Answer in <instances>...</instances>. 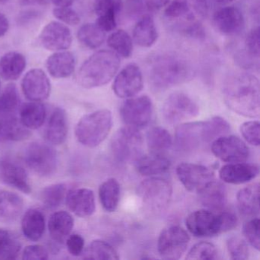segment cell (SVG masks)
Segmentation results:
<instances>
[{"instance_id":"6da1fadb","label":"cell","mask_w":260,"mask_h":260,"mask_svg":"<svg viewBox=\"0 0 260 260\" xmlns=\"http://www.w3.org/2000/svg\"><path fill=\"white\" fill-rule=\"evenodd\" d=\"M223 98L233 112L249 118L260 113L259 81L246 73L230 76L223 83Z\"/></svg>"},{"instance_id":"7a4b0ae2","label":"cell","mask_w":260,"mask_h":260,"mask_svg":"<svg viewBox=\"0 0 260 260\" xmlns=\"http://www.w3.org/2000/svg\"><path fill=\"white\" fill-rule=\"evenodd\" d=\"M230 130L229 123L221 117L216 116L205 121L181 124L176 128L175 141L179 150L191 152L226 135Z\"/></svg>"},{"instance_id":"3957f363","label":"cell","mask_w":260,"mask_h":260,"mask_svg":"<svg viewBox=\"0 0 260 260\" xmlns=\"http://www.w3.org/2000/svg\"><path fill=\"white\" fill-rule=\"evenodd\" d=\"M189 63L175 54H159L153 57L149 65V77L156 90H166L191 79Z\"/></svg>"},{"instance_id":"277c9868","label":"cell","mask_w":260,"mask_h":260,"mask_svg":"<svg viewBox=\"0 0 260 260\" xmlns=\"http://www.w3.org/2000/svg\"><path fill=\"white\" fill-rule=\"evenodd\" d=\"M120 65L119 56L113 51H96L80 67L77 82L85 89L105 86L116 76Z\"/></svg>"},{"instance_id":"5b68a950","label":"cell","mask_w":260,"mask_h":260,"mask_svg":"<svg viewBox=\"0 0 260 260\" xmlns=\"http://www.w3.org/2000/svg\"><path fill=\"white\" fill-rule=\"evenodd\" d=\"M185 224L196 237H211L234 229L237 224V217L228 211L216 214L208 210H199L187 217Z\"/></svg>"},{"instance_id":"8992f818","label":"cell","mask_w":260,"mask_h":260,"mask_svg":"<svg viewBox=\"0 0 260 260\" xmlns=\"http://www.w3.org/2000/svg\"><path fill=\"white\" fill-rule=\"evenodd\" d=\"M112 127V112L101 109L83 116L76 126L77 141L85 147H97L110 133Z\"/></svg>"},{"instance_id":"52a82bcc","label":"cell","mask_w":260,"mask_h":260,"mask_svg":"<svg viewBox=\"0 0 260 260\" xmlns=\"http://www.w3.org/2000/svg\"><path fill=\"white\" fill-rule=\"evenodd\" d=\"M137 193L144 210L150 214L157 215L168 208L173 188L167 179L151 177L141 182Z\"/></svg>"},{"instance_id":"ba28073f","label":"cell","mask_w":260,"mask_h":260,"mask_svg":"<svg viewBox=\"0 0 260 260\" xmlns=\"http://www.w3.org/2000/svg\"><path fill=\"white\" fill-rule=\"evenodd\" d=\"M24 161L35 173L43 177H48L57 171L58 155L52 146L36 141L31 143L25 148Z\"/></svg>"},{"instance_id":"9c48e42d","label":"cell","mask_w":260,"mask_h":260,"mask_svg":"<svg viewBox=\"0 0 260 260\" xmlns=\"http://www.w3.org/2000/svg\"><path fill=\"white\" fill-rule=\"evenodd\" d=\"M144 140L138 129L122 127L114 135L111 142L112 153L123 162L136 161L142 153Z\"/></svg>"},{"instance_id":"30bf717a","label":"cell","mask_w":260,"mask_h":260,"mask_svg":"<svg viewBox=\"0 0 260 260\" xmlns=\"http://www.w3.org/2000/svg\"><path fill=\"white\" fill-rule=\"evenodd\" d=\"M162 113L167 123L177 124L198 116L199 107L187 94L176 92L172 93L164 102Z\"/></svg>"},{"instance_id":"8fae6325","label":"cell","mask_w":260,"mask_h":260,"mask_svg":"<svg viewBox=\"0 0 260 260\" xmlns=\"http://www.w3.org/2000/svg\"><path fill=\"white\" fill-rule=\"evenodd\" d=\"M189 241V236L183 228L168 226L159 234L158 252L165 259H179L186 251Z\"/></svg>"},{"instance_id":"7c38bea8","label":"cell","mask_w":260,"mask_h":260,"mask_svg":"<svg viewBox=\"0 0 260 260\" xmlns=\"http://www.w3.org/2000/svg\"><path fill=\"white\" fill-rule=\"evenodd\" d=\"M123 121L128 127L139 129L149 124L153 114V103L147 95L132 97L120 109Z\"/></svg>"},{"instance_id":"4fadbf2b","label":"cell","mask_w":260,"mask_h":260,"mask_svg":"<svg viewBox=\"0 0 260 260\" xmlns=\"http://www.w3.org/2000/svg\"><path fill=\"white\" fill-rule=\"evenodd\" d=\"M211 151L216 157L229 164L245 162L249 155V148L241 139L225 135L213 141Z\"/></svg>"},{"instance_id":"5bb4252c","label":"cell","mask_w":260,"mask_h":260,"mask_svg":"<svg viewBox=\"0 0 260 260\" xmlns=\"http://www.w3.org/2000/svg\"><path fill=\"white\" fill-rule=\"evenodd\" d=\"M143 87L144 77L141 68L136 63H130L117 74L112 89L119 98L128 99L138 95Z\"/></svg>"},{"instance_id":"9a60e30c","label":"cell","mask_w":260,"mask_h":260,"mask_svg":"<svg viewBox=\"0 0 260 260\" xmlns=\"http://www.w3.org/2000/svg\"><path fill=\"white\" fill-rule=\"evenodd\" d=\"M176 174L185 188L191 192H199L208 183L214 180V173L208 167L199 164H180Z\"/></svg>"},{"instance_id":"2e32d148","label":"cell","mask_w":260,"mask_h":260,"mask_svg":"<svg viewBox=\"0 0 260 260\" xmlns=\"http://www.w3.org/2000/svg\"><path fill=\"white\" fill-rule=\"evenodd\" d=\"M39 42L48 51H66L72 45V33L64 24L53 21L42 30Z\"/></svg>"},{"instance_id":"e0dca14e","label":"cell","mask_w":260,"mask_h":260,"mask_svg":"<svg viewBox=\"0 0 260 260\" xmlns=\"http://www.w3.org/2000/svg\"><path fill=\"white\" fill-rule=\"evenodd\" d=\"M21 87L25 98L31 102L44 101L51 94V82L41 69L28 71L22 79Z\"/></svg>"},{"instance_id":"ac0fdd59","label":"cell","mask_w":260,"mask_h":260,"mask_svg":"<svg viewBox=\"0 0 260 260\" xmlns=\"http://www.w3.org/2000/svg\"><path fill=\"white\" fill-rule=\"evenodd\" d=\"M0 181L25 194L31 191L26 170L21 164L9 158H0Z\"/></svg>"},{"instance_id":"d6986e66","label":"cell","mask_w":260,"mask_h":260,"mask_svg":"<svg viewBox=\"0 0 260 260\" xmlns=\"http://www.w3.org/2000/svg\"><path fill=\"white\" fill-rule=\"evenodd\" d=\"M213 23L216 29L222 35L236 36L243 29L244 17L237 7H226L214 13Z\"/></svg>"},{"instance_id":"ffe728a7","label":"cell","mask_w":260,"mask_h":260,"mask_svg":"<svg viewBox=\"0 0 260 260\" xmlns=\"http://www.w3.org/2000/svg\"><path fill=\"white\" fill-rule=\"evenodd\" d=\"M65 202L70 211L80 217H89L95 211V194L89 188L70 190L67 193Z\"/></svg>"},{"instance_id":"44dd1931","label":"cell","mask_w":260,"mask_h":260,"mask_svg":"<svg viewBox=\"0 0 260 260\" xmlns=\"http://www.w3.org/2000/svg\"><path fill=\"white\" fill-rule=\"evenodd\" d=\"M258 173L259 168L256 164L233 162L222 167L219 176L226 183L243 184L255 179Z\"/></svg>"},{"instance_id":"7402d4cb","label":"cell","mask_w":260,"mask_h":260,"mask_svg":"<svg viewBox=\"0 0 260 260\" xmlns=\"http://www.w3.org/2000/svg\"><path fill=\"white\" fill-rule=\"evenodd\" d=\"M68 135V121L66 112L61 108H56L51 113L45 128V139L53 145H61L66 141Z\"/></svg>"},{"instance_id":"603a6c76","label":"cell","mask_w":260,"mask_h":260,"mask_svg":"<svg viewBox=\"0 0 260 260\" xmlns=\"http://www.w3.org/2000/svg\"><path fill=\"white\" fill-rule=\"evenodd\" d=\"M75 68V57L70 51H57L47 59V70L54 78H68L74 74Z\"/></svg>"},{"instance_id":"cb8c5ba5","label":"cell","mask_w":260,"mask_h":260,"mask_svg":"<svg viewBox=\"0 0 260 260\" xmlns=\"http://www.w3.org/2000/svg\"><path fill=\"white\" fill-rule=\"evenodd\" d=\"M198 194L202 205L212 211H220L228 202L226 187L215 180L208 183Z\"/></svg>"},{"instance_id":"d4e9b609","label":"cell","mask_w":260,"mask_h":260,"mask_svg":"<svg viewBox=\"0 0 260 260\" xmlns=\"http://www.w3.org/2000/svg\"><path fill=\"white\" fill-rule=\"evenodd\" d=\"M31 130L15 116L7 115L0 118V142H18L31 136Z\"/></svg>"},{"instance_id":"484cf974","label":"cell","mask_w":260,"mask_h":260,"mask_svg":"<svg viewBox=\"0 0 260 260\" xmlns=\"http://www.w3.org/2000/svg\"><path fill=\"white\" fill-rule=\"evenodd\" d=\"M74 226L73 216L68 211L53 213L48 220V231L51 239L56 243H63L71 235Z\"/></svg>"},{"instance_id":"4316f807","label":"cell","mask_w":260,"mask_h":260,"mask_svg":"<svg viewBox=\"0 0 260 260\" xmlns=\"http://www.w3.org/2000/svg\"><path fill=\"white\" fill-rule=\"evenodd\" d=\"M24 209L23 199L17 193L8 190L0 191V220L4 222L17 220Z\"/></svg>"},{"instance_id":"83f0119b","label":"cell","mask_w":260,"mask_h":260,"mask_svg":"<svg viewBox=\"0 0 260 260\" xmlns=\"http://www.w3.org/2000/svg\"><path fill=\"white\" fill-rule=\"evenodd\" d=\"M24 236L31 241H39L45 234L46 220L44 213L36 208L28 210L22 219Z\"/></svg>"},{"instance_id":"f1b7e54d","label":"cell","mask_w":260,"mask_h":260,"mask_svg":"<svg viewBox=\"0 0 260 260\" xmlns=\"http://www.w3.org/2000/svg\"><path fill=\"white\" fill-rule=\"evenodd\" d=\"M170 159L161 153H151L141 156L135 161L137 171L144 176H153L162 174L170 170Z\"/></svg>"},{"instance_id":"f546056e","label":"cell","mask_w":260,"mask_h":260,"mask_svg":"<svg viewBox=\"0 0 260 260\" xmlns=\"http://www.w3.org/2000/svg\"><path fill=\"white\" fill-rule=\"evenodd\" d=\"M25 68V56L16 51H10L0 59V77L7 81H14L23 74Z\"/></svg>"},{"instance_id":"4dcf8cb0","label":"cell","mask_w":260,"mask_h":260,"mask_svg":"<svg viewBox=\"0 0 260 260\" xmlns=\"http://www.w3.org/2000/svg\"><path fill=\"white\" fill-rule=\"evenodd\" d=\"M133 39L135 44L141 48H150L158 39L156 24L152 16H143L133 28Z\"/></svg>"},{"instance_id":"1f68e13d","label":"cell","mask_w":260,"mask_h":260,"mask_svg":"<svg viewBox=\"0 0 260 260\" xmlns=\"http://www.w3.org/2000/svg\"><path fill=\"white\" fill-rule=\"evenodd\" d=\"M47 117L45 105L41 102H31L22 105L19 111V119L29 130H36L43 125Z\"/></svg>"},{"instance_id":"d6a6232c","label":"cell","mask_w":260,"mask_h":260,"mask_svg":"<svg viewBox=\"0 0 260 260\" xmlns=\"http://www.w3.org/2000/svg\"><path fill=\"white\" fill-rule=\"evenodd\" d=\"M240 212L248 217H254L259 213V185L252 184L242 188L237 196Z\"/></svg>"},{"instance_id":"836d02e7","label":"cell","mask_w":260,"mask_h":260,"mask_svg":"<svg viewBox=\"0 0 260 260\" xmlns=\"http://www.w3.org/2000/svg\"><path fill=\"white\" fill-rule=\"evenodd\" d=\"M121 188L118 181L114 178L107 179L99 188V196L103 208L109 212H113L118 208Z\"/></svg>"},{"instance_id":"e575fe53","label":"cell","mask_w":260,"mask_h":260,"mask_svg":"<svg viewBox=\"0 0 260 260\" xmlns=\"http://www.w3.org/2000/svg\"><path fill=\"white\" fill-rule=\"evenodd\" d=\"M79 42L89 49H97L106 40V32L95 23L82 25L77 32Z\"/></svg>"},{"instance_id":"d590c367","label":"cell","mask_w":260,"mask_h":260,"mask_svg":"<svg viewBox=\"0 0 260 260\" xmlns=\"http://www.w3.org/2000/svg\"><path fill=\"white\" fill-rule=\"evenodd\" d=\"M21 249L19 237L8 230L0 228V259H16Z\"/></svg>"},{"instance_id":"8d00e7d4","label":"cell","mask_w":260,"mask_h":260,"mask_svg":"<svg viewBox=\"0 0 260 260\" xmlns=\"http://www.w3.org/2000/svg\"><path fill=\"white\" fill-rule=\"evenodd\" d=\"M84 259H118V252L109 243L103 240H94L82 253Z\"/></svg>"},{"instance_id":"74e56055","label":"cell","mask_w":260,"mask_h":260,"mask_svg":"<svg viewBox=\"0 0 260 260\" xmlns=\"http://www.w3.org/2000/svg\"><path fill=\"white\" fill-rule=\"evenodd\" d=\"M147 144L151 153H161L171 147L173 139L166 129L155 127L147 132Z\"/></svg>"},{"instance_id":"f35d334b","label":"cell","mask_w":260,"mask_h":260,"mask_svg":"<svg viewBox=\"0 0 260 260\" xmlns=\"http://www.w3.org/2000/svg\"><path fill=\"white\" fill-rule=\"evenodd\" d=\"M107 43L114 52L124 58H129L133 53V41L124 30H118L111 34L108 38Z\"/></svg>"},{"instance_id":"ab89813d","label":"cell","mask_w":260,"mask_h":260,"mask_svg":"<svg viewBox=\"0 0 260 260\" xmlns=\"http://www.w3.org/2000/svg\"><path fill=\"white\" fill-rule=\"evenodd\" d=\"M67 193V185L64 183L53 184L42 189L40 199L47 208L55 209L63 203Z\"/></svg>"},{"instance_id":"60d3db41","label":"cell","mask_w":260,"mask_h":260,"mask_svg":"<svg viewBox=\"0 0 260 260\" xmlns=\"http://www.w3.org/2000/svg\"><path fill=\"white\" fill-rule=\"evenodd\" d=\"M19 92L16 85L9 84L0 94V117L13 113L19 106Z\"/></svg>"},{"instance_id":"b9f144b4","label":"cell","mask_w":260,"mask_h":260,"mask_svg":"<svg viewBox=\"0 0 260 260\" xmlns=\"http://www.w3.org/2000/svg\"><path fill=\"white\" fill-rule=\"evenodd\" d=\"M164 15L170 19H177L180 18L192 20L194 15L191 13V6L188 0H173L167 6Z\"/></svg>"},{"instance_id":"7bdbcfd3","label":"cell","mask_w":260,"mask_h":260,"mask_svg":"<svg viewBox=\"0 0 260 260\" xmlns=\"http://www.w3.org/2000/svg\"><path fill=\"white\" fill-rule=\"evenodd\" d=\"M217 250L213 243L200 242L196 243L187 253L186 259L211 260L216 259Z\"/></svg>"},{"instance_id":"ee69618b","label":"cell","mask_w":260,"mask_h":260,"mask_svg":"<svg viewBox=\"0 0 260 260\" xmlns=\"http://www.w3.org/2000/svg\"><path fill=\"white\" fill-rule=\"evenodd\" d=\"M94 11L97 17L115 15L118 16L123 7L122 0H95Z\"/></svg>"},{"instance_id":"f6af8a7d","label":"cell","mask_w":260,"mask_h":260,"mask_svg":"<svg viewBox=\"0 0 260 260\" xmlns=\"http://www.w3.org/2000/svg\"><path fill=\"white\" fill-rule=\"evenodd\" d=\"M228 252L231 258L235 260L246 259L249 257V248L244 240L239 237H232L226 242Z\"/></svg>"},{"instance_id":"bcb514c9","label":"cell","mask_w":260,"mask_h":260,"mask_svg":"<svg viewBox=\"0 0 260 260\" xmlns=\"http://www.w3.org/2000/svg\"><path fill=\"white\" fill-rule=\"evenodd\" d=\"M259 223V219L252 218L243 226V234L246 240L257 250H259L260 247Z\"/></svg>"},{"instance_id":"7dc6e473","label":"cell","mask_w":260,"mask_h":260,"mask_svg":"<svg viewBox=\"0 0 260 260\" xmlns=\"http://www.w3.org/2000/svg\"><path fill=\"white\" fill-rule=\"evenodd\" d=\"M259 122L257 121H247L240 127L242 136L251 145H259Z\"/></svg>"},{"instance_id":"c3c4849f","label":"cell","mask_w":260,"mask_h":260,"mask_svg":"<svg viewBox=\"0 0 260 260\" xmlns=\"http://www.w3.org/2000/svg\"><path fill=\"white\" fill-rule=\"evenodd\" d=\"M53 15L60 22L71 26L79 25L80 22L78 13L71 7H56L53 10Z\"/></svg>"},{"instance_id":"681fc988","label":"cell","mask_w":260,"mask_h":260,"mask_svg":"<svg viewBox=\"0 0 260 260\" xmlns=\"http://www.w3.org/2000/svg\"><path fill=\"white\" fill-rule=\"evenodd\" d=\"M246 53L255 59H258L260 55L259 28H252L245 41Z\"/></svg>"},{"instance_id":"f907efd6","label":"cell","mask_w":260,"mask_h":260,"mask_svg":"<svg viewBox=\"0 0 260 260\" xmlns=\"http://www.w3.org/2000/svg\"><path fill=\"white\" fill-rule=\"evenodd\" d=\"M48 258V250L41 245H30L25 247L22 253V258L25 260H47Z\"/></svg>"},{"instance_id":"816d5d0a","label":"cell","mask_w":260,"mask_h":260,"mask_svg":"<svg viewBox=\"0 0 260 260\" xmlns=\"http://www.w3.org/2000/svg\"><path fill=\"white\" fill-rule=\"evenodd\" d=\"M66 245L71 255L74 256H80L84 250L85 240L83 237L79 234H72L67 239Z\"/></svg>"},{"instance_id":"f5cc1de1","label":"cell","mask_w":260,"mask_h":260,"mask_svg":"<svg viewBox=\"0 0 260 260\" xmlns=\"http://www.w3.org/2000/svg\"><path fill=\"white\" fill-rule=\"evenodd\" d=\"M42 17V13L36 10H27L21 12L17 17L18 25L22 26L32 25Z\"/></svg>"},{"instance_id":"db71d44e","label":"cell","mask_w":260,"mask_h":260,"mask_svg":"<svg viewBox=\"0 0 260 260\" xmlns=\"http://www.w3.org/2000/svg\"><path fill=\"white\" fill-rule=\"evenodd\" d=\"M95 24L105 32L114 31L117 26V16L106 15V16H99Z\"/></svg>"},{"instance_id":"11a10c76","label":"cell","mask_w":260,"mask_h":260,"mask_svg":"<svg viewBox=\"0 0 260 260\" xmlns=\"http://www.w3.org/2000/svg\"><path fill=\"white\" fill-rule=\"evenodd\" d=\"M185 34L194 39H204L205 36V30L199 22H194L184 29Z\"/></svg>"},{"instance_id":"9f6ffc18","label":"cell","mask_w":260,"mask_h":260,"mask_svg":"<svg viewBox=\"0 0 260 260\" xmlns=\"http://www.w3.org/2000/svg\"><path fill=\"white\" fill-rule=\"evenodd\" d=\"M171 0H145L146 7L150 11H158L167 7Z\"/></svg>"},{"instance_id":"6f0895ef","label":"cell","mask_w":260,"mask_h":260,"mask_svg":"<svg viewBox=\"0 0 260 260\" xmlns=\"http://www.w3.org/2000/svg\"><path fill=\"white\" fill-rule=\"evenodd\" d=\"M10 28V22L5 15L0 13V38L4 37Z\"/></svg>"},{"instance_id":"680465c9","label":"cell","mask_w":260,"mask_h":260,"mask_svg":"<svg viewBox=\"0 0 260 260\" xmlns=\"http://www.w3.org/2000/svg\"><path fill=\"white\" fill-rule=\"evenodd\" d=\"M50 0H20V5L22 7H34V6H45L49 4Z\"/></svg>"},{"instance_id":"91938a15","label":"cell","mask_w":260,"mask_h":260,"mask_svg":"<svg viewBox=\"0 0 260 260\" xmlns=\"http://www.w3.org/2000/svg\"><path fill=\"white\" fill-rule=\"evenodd\" d=\"M57 7H71L74 4V0H51Z\"/></svg>"},{"instance_id":"94428289","label":"cell","mask_w":260,"mask_h":260,"mask_svg":"<svg viewBox=\"0 0 260 260\" xmlns=\"http://www.w3.org/2000/svg\"><path fill=\"white\" fill-rule=\"evenodd\" d=\"M216 2L220 4H230V3L234 2L235 0H215Z\"/></svg>"},{"instance_id":"6125c7cd","label":"cell","mask_w":260,"mask_h":260,"mask_svg":"<svg viewBox=\"0 0 260 260\" xmlns=\"http://www.w3.org/2000/svg\"><path fill=\"white\" fill-rule=\"evenodd\" d=\"M10 2V0H0V6L6 5Z\"/></svg>"},{"instance_id":"be15d7a7","label":"cell","mask_w":260,"mask_h":260,"mask_svg":"<svg viewBox=\"0 0 260 260\" xmlns=\"http://www.w3.org/2000/svg\"><path fill=\"white\" fill-rule=\"evenodd\" d=\"M0 86H1V83H0Z\"/></svg>"}]
</instances>
